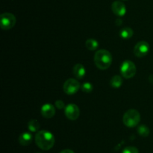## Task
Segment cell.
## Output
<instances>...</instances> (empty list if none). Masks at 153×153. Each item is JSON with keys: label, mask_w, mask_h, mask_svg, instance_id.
Returning a JSON list of instances; mask_svg holds the SVG:
<instances>
[{"label": "cell", "mask_w": 153, "mask_h": 153, "mask_svg": "<svg viewBox=\"0 0 153 153\" xmlns=\"http://www.w3.org/2000/svg\"><path fill=\"white\" fill-rule=\"evenodd\" d=\"M35 142L41 149L49 150L55 144V136L49 130H39L35 135Z\"/></svg>", "instance_id": "cell-1"}, {"label": "cell", "mask_w": 153, "mask_h": 153, "mask_svg": "<svg viewBox=\"0 0 153 153\" xmlns=\"http://www.w3.org/2000/svg\"><path fill=\"white\" fill-rule=\"evenodd\" d=\"M94 63L98 68L106 70L112 63V56L106 50H100L94 55Z\"/></svg>", "instance_id": "cell-2"}, {"label": "cell", "mask_w": 153, "mask_h": 153, "mask_svg": "<svg viewBox=\"0 0 153 153\" xmlns=\"http://www.w3.org/2000/svg\"><path fill=\"white\" fill-rule=\"evenodd\" d=\"M123 123L128 128H134L139 124L140 121V115L136 110L131 109L125 112L123 116Z\"/></svg>", "instance_id": "cell-3"}, {"label": "cell", "mask_w": 153, "mask_h": 153, "mask_svg": "<svg viewBox=\"0 0 153 153\" xmlns=\"http://www.w3.org/2000/svg\"><path fill=\"white\" fill-rule=\"evenodd\" d=\"M137 68L133 62L130 60H126L123 62L121 64L120 67V73L123 77L126 79H129V78L133 77L135 75Z\"/></svg>", "instance_id": "cell-4"}, {"label": "cell", "mask_w": 153, "mask_h": 153, "mask_svg": "<svg viewBox=\"0 0 153 153\" xmlns=\"http://www.w3.org/2000/svg\"><path fill=\"white\" fill-rule=\"evenodd\" d=\"M16 17L13 14L4 13L0 16V26L3 30H8L16 24Z\"/></svg>", "instance_id": "cell-5"}, {"label": "cell", "mask_w": 153, "mask_h": 153, "mask_svg": "<svg viewBox=\"0 0 153 153\" xmlns=\"http://www.w3.org/2000/svg\"><path fill=\"white\" fill-rule=\"evenodd\" d=\"M80 87L81 85L78 82V80L70 78V79H68L65 81L63 88H64V91L66 94L72 95V94H76L79 90Z\"/></svg>", "instance_id": "cell-6"}, {"label": "cell", "mask_w": 153, "mask_h": 153, "mask_svg": "<svg viewBox=\"0 0 153 153\" xmlns=\"http://www.w3.org/2000/svg\"><path fill=\"white\" fill-rule=\"evenodd\" d=\"M149 51V44L145 40H141L135 45L134 48V53L138 58H142L147 55Z\"/></svg>", "instance_id": "cell-7"}, {"label": "cell", "mask_w": 153, "mask_h": 153, "mask_svg": "<svg viewBox=\"0 0 153 153\" xmlns=\"http://www.w3.org/2000/svg\"><path fill=\"white\" fill-rule=\"evenodd\" d=\"M65 116L70 120H76L80 115V110L77 105L70 104L64 108Z\"/></svg>", "instance_id": "cell-8"}, {"label": "cell", "mask_w": 153, "mask_h": 153, "mask_svg": "<svg viewBox=\"0 0 153 153\" xmlns=\"http://www.w3.org/2000/svg\"><path fill=\"white\" fill-rule=\"evenodd\" d=\"M111 10L115 15L118 16H123L126 13V7L123 2L120 1H115L111 4Z\"/></svg>", "instance_id": "cell-9"}, {"label": "cell", "mask_w": 153, "mask_h": 153, "mask_svg": "<svg viewBox=\"0 0 153 153\" xmlns=\"http://www.w3.org/2000/svg\"><path fill=\"white\" fill-rule=\"evenodd\" d=\"M41 115L46 118H51L55 116V108L51 104H46L43 105L40 110Z\"/></svg>", "instance_id": "cell-10"}, {"label": "cell", "mask_w": 153, "mask_h": 153, "mask_svg": "<svg viewBox=\"0 0 153 153\" xmlns=\"http://www.w3.org/2000/svg\"><path fill=\"white\" fill-rule=\"evenodd\" d=\"M18 141H19L20 145L26 146L31 144V142H32V135L28 132H24L22 134L19 135Z\"/></svg>", "instance_id": "cell-11"}, {"label": "cell", "mask_w": 153, "mask_h": 153, "mask_svg": "<svg viewBox=\"0 0 153 153\" xmlns=\"http://www.w3.org/2000/svg\"><path fill=\"white\" fill-rule=\"evenodd\" d=\"M73 73L74 76L78 79H82L85 76L86 70H85V67L82 64H75L73 68Z\"/></svg>", "instance_id": "cell-12"}, {"label": "cell", "mask_w": 153, "mask_h": 153, "mask_svg": "<svg viewBox=\"0 0 153 153\" xmlns=\"http://www.w3.org/2000/svg\"><path fill=\"white\" fill-rule=\"evenodd\" d=\"M134 34V32L129 27H126V28H122L120 32V35L123 39H129L131 38Z\"/></svg>", "instance_id": "cell-13"}, {"label": "cell", "mask_w": 153, "mask_h": 153, "mask_svg": "<svg viewBox=\"0 0 153 153\" xmlns=\"http://www.w3.org/2000/svg\"><path fill=\"white\" fill-rule=\"evenodd\" d=\"M111 86L113 88H118L122 86L123 84V79L120 76H118V75H116V76H114L113 77L111 80Z\"/></svg>", "instance_id": "cell-14"}, {"label": "cell", "mask_w": 153, "mask_h": 153, "mask_svg": "<svg viewBox=\"0 0 153 153\" xmlns=\"http://www.w3.org/2000/svg\"><path fill=\"white\" fill-rule=\"evenodd\" d=\"M28 128L31 132H37L40 128V123L36 119L30 120L28 123Z\"/></svg>", "instance_id": "cell-15"}, {"label": "cell", "mask_w": 153, "mask_h": 153, "mask_svg": "<svg viewBox=\"0 0 153 153\" xmlns=\"http://www.w3.org/2000/svg\"><path fill=\"white\" fill-rule=\"evenodd\" d=\"M85 46L89 50H95L99 46V43L95 39H88L85 42Z\"/></svg>", "instance_id": "cell-16"}, {"label": "cell", "mask_w": 153, "mask_h": 153, "mask_svg": "<svg viewBox=\"0 0 153 153\" xmlns=\"http://www.w3.org/2000/svg\"><path fill=\"white\" fill-rule=\"evenodd\" d=\"M137 133L143 137H146L149 134V129L145 124H140L137 128Z\"/></svg>", "instance_id": "cell-17"}, {"label": "cell", "mask_w": 153, "mask_h": 153, "mask_svg": "<svg viewBox=\"0 0 153 153\" xmlns=\"http://www.w3.org/2000/svg\"><path fill=\"white\" fill-rule=\"evenodd\" d=\"M94 89V86L92 84L89 82H86L85 83L82 84V90L85 93H90L93 91Z\"/></svg>", "instance_id": "cell-18"}, {"label": "cell", "mask_w": 153, "mask_h": 153, "mask_svg": "<svg viewBox=\"0 0 153 153\" xmlns=\"http://www.w3.org/2000/svg\"><path fill=\"white\" fill-rule=\"evenodd\" d=\"M123 153H139V150L134 146H127L124 148Z\"/></svg>", "instance_id": "cell-19"}, {"label": "cell", "mask_w": 153, "mask_h": 153, "mask_svg": "<svg viewBox=\"0 0 153 153\" xmlns=\"http://www.w3.org/2000/svg\"><path fill=\"white\" fill-rule=\"evenodd\" d=\"M55 106H56L58 109H60V110L64 109V108L66 107L65 104H64V101H63V100H57L56 101H55Z\"/></svg>", "instance_id": "cell-20"}, {"label": "cell", "mask_w": 153, "mask_h": 153, "mask_svg": "<svg viewBox=\"0 0 153 153\" xmlns=\"http://www.w3.org/2000/svg\"><path fill=\"white\" fill-rule=\"evenodd\" d=\"M60 153H75V152L71 149H64V150H62Z\"/></svg>", "instance_id": "cell-21"}, {"label": "cell", "mask_w": 153, "mask_h": 153, "mask_svg": "<svg viewBox=\"0 0 153 153\" xmlns=\"http://www.w3.org/2000/svg\"><path fill=\"white\" fill-rule=\"evenodd\" d=\"M122 22H123V21H122V20H120V19H117L116 20V24H117V26H120V25H122Z\"/></svg>", "instance_id": "cell-22"}, {"label": "cell", "mask_w": 153, "mask_h": 153, "mask_svg": "<svg viewBox=\"0 0 153 153\" xmlns=\"http://www.w3.org/2000/svg\"><path fill=\"white\" fill-rule=\"evenodd\" d=\"M149 82H151V83H152V84H153V74L150 75V76H149Z\"/></svg>", "instance_id": "cell-23"}, {"label": "cell", "mask_w": 153, "mask_h": 153, "mask_svg": "<svg viewBox=\"0 0 153 153\" xmlns=\"http://www.w3.org/2000/svg\"><path fill=\"white\" fill-rule=\"evenodd\" d=\"M37 153H41V152H37Z\"/></svg>", "instance_id": "cell-24"}, {"label": "cell", "mask_w": 153, "mask_h": 153, "mask_svg": "<svg viewBox=\"0 0 153 153\" xmlns=\"http://www.w3.org/2000/svg\"><path fill=\"white\" fill-rule=\"evenodd\" d=\"M124 1H126V0H124Z\"/></svg>", "instance_id": "cell-25"}]
</instances>
